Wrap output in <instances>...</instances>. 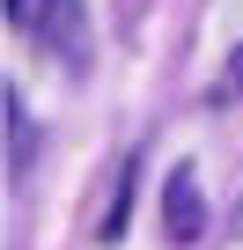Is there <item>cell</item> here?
I'll return each mask as SVG.
<instances>
[{
  "label": "cell",
  "mask_w": 243,
  "mask_h": 250,
  "mask_svg": "<svg viewBox=\"0 0 243 250\" xmlns=\"http://www.w3.org/2000/svg\"><path fill=\"white\" fill-rule=\"evenodd\" d=\"M8 22L22 37H37L52 59L88 66V8L81 0H8Z\"/></svg>",
  "instance_id": "1"
},
{
  "label": "cell",
  "mask_w": 243,
  "mask_h": 250,
  "mask_svg": "<svg viewBox=\"0 0 243 250\" xmlns=\"http://www.w3.org/2000/svg\"><path fill=\"white\" fill-rule=\"evenodd\" d=\"M162 228H170V243H199V228H206V199H199V177H192V169L170 177V191H162Z\"/></svg>",
  "instance_id": "2"
},
{
  "label": "cell",
  "mask_w": 243,
  "mask_h": 250,
  "mask_svg": "<svg viewBox=\"0 0 243 250\" xmlns=\"http://www.w3.org/2000/svg\"><path fill=\"white\" fill-rule=\"evenodd\" d=\"M133 184H140V155L118 162V191H110V213L96 221V243H118L126 235V213H133Z\"/></svg>",
  "instance_id": "3"
},
{
  "label": "cell",
  "mask_w": 243,
  "mask_h": 250,
  "mask_svg": "<svg viewBox=\"0 0 243 250\" xmlns=\"http://www.w3.org/2000/svg\"><path fill=\"white\" fill-rule=\"evenodd\" d=\"M221 81H228V96H236V103H243V44H236V52H228V74H221Z\"/></svg>",
  "instance_id": "4"
}]
</instances>
